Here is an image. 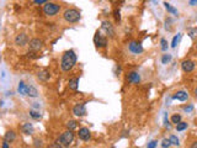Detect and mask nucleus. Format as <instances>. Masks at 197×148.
<instances>
[{
    "mask_svg": "<svg viewBox=\"0 0 197 148\" xmlns=\"http://www.w3.org/2000/svg\"><path fill=\"white\" fill-rule=\"evenodd\" d=\"M76 64V55L73 49H69V51L64 52L62 61H61V67L63 72H69L74 68V66Z\"/></svg>",
    "mask_w": 197,
    "mask_h": 148,
    "instance_id": "f257e3e1",
    "label": "nucleus"
},
{
    "mask_svg": "<svg viewBox=\"0 0 197 148\" xmlns=\"http://www.w3.org/2000/svg\"><path fill=\"white\" fill-rule=\"evenodd\" d=\"M63 19L69 24H76L81 19V15L76 9H67L63 13Z\"/></svg>",
    "mask_w": 197,
    "mask_h": 148,
    "instance_id": "f03ea898",
    "label": "nucleus"
},
{
    "mask_svg": "<svg viewBox=\"0 0 197 148\" xmlns=\"http://www.w3.org/2000/svg\"><path fill=\"white\" fill-rule=\"evenodd\" d=\"M74 141V133L73 130H67L65 132H63L59 138H58V143L61 144V147H69Z\"/></svg>",
    "mask_w": 197,
    "mask_h": 148,
    "instance_id": "7ed1b4c3",
    "label": "nucleus"
},
{
    "mask_svg": "<svg viewBox=\"0 0 197 148\" xmlns=\"http://www.w3.org/2000/svg\"><path fill=\"white\" fill-rule=\"evenodd\" d=\"M59 10H61V5H58L56 3H51V2L46 3L43 6V13L47 16H54L59 13Z\"/></svg>",
    "mask_w": 197,
    "mask_h": 148,
    "instance_id": "20e7f679",
    "label": "nucleus"
},
{
    "mask_svg": "<svg viewBox=\"0 0 197 148\" xmlns=\"http://www.w3.org/2000/svg\"><path fill=\"white\" fill-rule=\"evenodd\" d=\"M94 42H95L96 47H98V48H104V47H106V44H107V38L104 37V36L101 35L100 31H97V32L95 33Z\"/></svg>",
    "mask_w": 197,
    "mask_h": 148,
    "instance_id": "39448f33",
    "label": "nucleus"
},
{
    "mask_svg": "<svg viewBox=\"0 0 197 148\" xmlns=\"http://www.w3.org/2000/svg\"><path fill=\"white\" fill-rule=\"evenodd\" d=\"M128 49H129V52H132L133 55H140V53L144 51V49H143V46H142L139 42H136V41L129 42Z\"/></svg>",
    "mask_w": 197,
    "mask_h": 148,
    "instance_id": "423d86ee",
    "label": "nucleus"
},
{
    "mask_svg": "<svg viewBox=\"0 0 197 148\" xmlns=\"http://www.w3.org/2000/svg\"><path fill=\"white\" fill-rule=\"evenodd\" d=\"M73 114H74L76 117H83V116H85V114H86V105H85V103L76 104V105L73 108Z\"/></svg>",
    "mask_w": 197,
    "mask_h": 148,
    "instance_id": "0eeeda50",
    "label": "nucleus"
},
{
    "mask_svg": "<svg viewBox=\"0 0 197 148\" xmlns=\"http://www.w3.org/2000/svg\"><path fill=\"white\" fill-rule=\"evenodd\" d=\"M195 67H196V64H195V62L191 61V59H185V61L181 62V69H182L185 73H191V72H193Z\"/></svg>",
    "mask_w": 197,
    "mask_h": 148,
    "instance_id": "6e6552de",
    "label": "nucleus"
},
{
    "mask_svg": "<svg viewBox=\"0 0 197 148\" xmlns=\"http://www.w3.org/2000/svg\"><path fill=\"white\" fill-rule=\"evenodd\" d=\"M78 136H79V138L81 141H85L86 142V141H89L91 138V132H90V130L87 127H81V128H79Z\"/></svg>",
    "mask_w": 197,
    "mask_h": 148,
    "instance_id": "1a4fd4ad",
    "label": "nucleus"
},
{
    "mask_svg": "<svg viewBox=\"0 0 197 148\" xmlns=\"http://www.w3.org/2000/svg\"><path fill=\"white\" fill-rule=\"evenodd\" d=\"M42 46H43V42H42V40H39V38H33V40H31V41H30V44H28L30 49H31V51H33V52L39 51V49L42 48Z\"/></svg>",
    "mask_w": 197,
    "mask_h": 148,
    "instance_id": "9d476101",
    "label": "nucleus"
},
{
    "mask_svg": "<svg viewBox=\"0 0 197 148\" xmlns=\"http://www.w3.org/2000/svg\"><path fill=\"white\" fill-rule=\"evenodd\" d=\"M101 27H102V30L106 32L107 36H110V37H113V36H115V28H113V26H112L111 22H109V21H102Z\"/></svg>",
    "mask_w": 197,
    "mask_h": 148,
    "instance_id": "9b49d317",
    "label": "nucleus"
},
{
    "mask_svg": "<svg viewBox=\"0 0 197 148\" xmlns=\"http://www.w3.org/2000/svg\"><path fill=\"white\" fill-rule=\"evenodd\" d=\"M27 42H28V37H27L26 33H20V35H17V36L15 37V44H16V46L24 47V46L27 44Z\"/></svg>",
    "mask_w": 197,
    "mask_h": 148,
    "instance_id": "f8f14e48",
    "label": "nucleus"
},
{
    "mask_svg": "<svg viewBox=\"0 0 197 148\" xmlns=\"http://www.w3.org/2000/svg\"><path fill=\"white\" fill-rule=\"evenodd\" d=\"M173 99H175V100H179V101H186L187 99H188V94L185 90H179V91H176L173 95Z\"/></svg>",
    "mask_w": 197,
    "mask_h": 148,
    "instance_id": "ddd939ff",
    "label": "nucleus"
},
{
    "mask_svg": "<svg viewBox=\"0 0 197 148\" xmlns=\"http://www.w3.org/2000/svg\"><path fill=\"white\" fill-rule=\"evenodd\" d=\"M127 79H128V82H129L131 84H138V83L140 82V77H139V74H138L137 72H131V73L128 74Z\"/></svg>",
    "mask_w": 197,
    "mask_h": 148,
    "instance_id": "4468645a",
    "label": "nucleus"
},
{
    "mask_svg": "<svg viewBox=\"0 0 197 148\" xmlns=\"http://www.w3.org/2000/svg\"><path fill=\"white\" fill-rule=\"evenodd\" d=\"M27 96L30 97H37L38 96V90L33 85H27Z\"/></svg>",
    "mask_w": 197,
    "mask_h": 148,
    "instance_id": "2eb2a0df",
    "label": "nucleus"
},
{
    "mask_svg": "<svg viewBox=\"0 0 197 148\" xmlns=\"http://www.w3.org/2000/svg\"><path fill=\"white\" fill-rule=\"evenodd\" d=\"M21 130H22V132H24L25 135H32V133H33V126H32L31 123H28V122L24 123L22 127H21Z\"/></svg>",
    "mask_w": 197,
    "mask_h": 148,
    "instance_id": "dca6fc26",
    "label": "nucleus"
},
{
    "mask_svg": "<svg viewBox=\"0 0 197 148\" xmlns=\"http://www.w3.org/2000/svg\"><path fill=\"white\" fill-rule=\"evenodd\" d=\"M16 138V133L14 131H8L5 135H4V139L8 141V142H14Z\"/></svg>",
    "mask_w": 197,
    "mask_h": 148,
    "instance_id": "f3484780",
    "label": "nucleus"
},
{
    "mask_svg": "<svg viewBox=\"0 0 197 148\" xmlns=\"http://www.w3.org/2000/svg\"><path fill=\"white\" fill-rule=\"evenodd\" d=\"M17 91H19V94H21V95H26V94H27V85L25 84V82H20V83H19Z\"/></svg>",
    "mask_w": 197,
    "mask_h": 148,
    "instance_id": "a211bd4d",
    "label": "nucleus"
},
{
    "mask_svg": "<svg viewBox=\"0 0 197 148\" xmlns=\"http://www.w3.org/2000/svg\"><path fill=\"white\" fill-rule=\"evenodd\" d=\"M68 85H69V89L76 90V89H78V85H79V78H73V79H70L69 83H68Z\"/></svg>",
    "mask_w": 197,
    "mask_h": 148,
    "instance_id": "6ab92c4d",
    "label": "nucleus"
},
{
    "mask_svg": "<svg viewBox=\"0 0 197 148\" xmlns=\"http://www.w3.org/2000/svg\"><path fill=\"white\" fill-rule=\"evenodd\" d=\"M37 77H38V79H39V80L46 82V80H48V79H49V73H48L47 70H42V72H39V73L37 74Z\"/></svg>",
    "mask_w": 197,
    "mask_h": 148,
    "instance_id": "aec40b11",
    "label": "nucleus"
},
{
    "mask_svg": "<svg viewBox=\"0 0 197 148\" xmlns=\"http://www.w3.org/2000/svg\"><path fill=\"white\" fill-rule=\"evenodd\" d=\"M180 40H181V33L175 35L174 38H173V41H171V47H173V48H176L177 44H179V42H180Z\"/></svg>",
    "mask_w": 197,
    "mask_h": 148,
    "instance_id": "412c9836",
    "label": "nucleus"
},
{
    "mask_svg": "<svg viewBox=\"0 0 197 148\" xmlns=\"http://www.w3.org/2000/svg\"><path fill=\"white\" fill-rule=\"evenodd\" d=\"M187 122H184V121H180L177 125H176V131H179V132H181V131H184V130H186L187 128Z\"/></svg>",
    "mask_w": 197,
    "mask_h": 148,
    "instance_id": "4be33fe9",
    "label": "nucleus"
},
{
    "mask_svg": "<svg viewBox=\"0 0 197 148\" xmlns=\"http://www.w3.org/2000/svg\"><path fill=\"white\" fill-rule=\"evenodd\" d=\"M164 6H165V9H166L170 14H173V15H177V10H176L175 8H173L169 3H164Z\"/></svg>",
    "mask_w": 197,
    "mask_h": 148,
    "instance_id": "5701e85b",
    "label": "nucleus"
},
{
    "mask_svg": "<svg viewBox=\"0 0 197 148\" xmlns=\"http://www.w3.org/2000/svg\"><path fill=\"white\" fill-rule=\"evenodd\" d=\"M30 116L35 120H39L42 117V115L39 114V111H36V110H30Z\"/></svg>",
    "mask_w": 197,
    "mask_h": 148,
    "instance_id": "b1692460",
    "label": "nucleus"
},
{
    "mask_svg": "<svg viewBox=\"0 0 197 148\" xmlns=\"http://www.w3.org/2000/svg\"><path fill=\"white\" fill-rule=\"evenodd\" d=\"M160 48H162L163 52L168 51V41H166L165 38H162V40H160Z\"/></svg>",
    "mask_w": 197,
    "mask_h": 148,
    "instance_id": "393cba45",
    "label": "nucleus"
},
{
    "mask_svg": "<svg viewBox=\"0 0 197 148\" xmlns=\"http://www.w3.org/2000/svg\"><path fill=\"white\" fill-rule=\"evenodd\" d=\"M180 121H181V115H179V114H174V115L171 116V122H173V123L177 125Z\"/></svg>",
    "mask_w": 197,
    "mask_h": 148,
    "instance_id": "a878e982",
    "label": "nucleus"
},
{
    "mask_svg": "<svg viewBox=\"0 0 197 148\" xmlns=\"http://www.w3.org/2000/svg\"><path fill=\"white\" fill-rule=\"evenodd\" d=\"M67 128L68 130H75L76 128V121H74V120L68 121L67 122Z\"/></svg>",
    "mask_w": 197,
    "mask_h": 148,
    "instance_id": "bb28decb",
    "label": "nucleus"
},
{
    "mask_svg": "<svg viewBox=\"0 0 197 148\" xmlns=\"http://www.w3.org/2000/svg\"><path fill=\"white\" fill-rule=\"evenodd\" d=\"M163 148H169L170 146H173L171 144V142H170V139L169 138H164L163 141H162V144H160Z\"/></svg>",
    "mask_w": 197,
    "mask_h": 148,
    "instance_id": "cd10ccee",
    "label": "nucleus"
},
{
    "mask_svg": "<svg viewBox=\"0 0 197 148\" xmlns=\"http://www.w3.org/2000/svg\"><path fill=\"white\" fill-rule=\"evenodd\" d=\"M170 61H171V55H164L162 57V63L163 64H168Z\"/></svg>",
    "mask_w": 197,
    "mask_h": 148,
    "instance_id": "c85d7f7f",
    "label": "nucleus"
},
{
    "mask_svg": "<svg viewBox=\"0 0 197 148\" xmlns=\"http://www.w3.org/2000/svg\"><path fill=\"white\" fill-rule=\"evenodd\" d=\"M169 139H170V142H171L173 146H179V144H180V143H179V138H177L176 136H174V135H171V136L169 137Z\"/></svg>",
    "mask_w": 197,
    "mask_h": 148,
    "instance_id": "c756f323",
    "label": "nucleus"
},
{
    "mask_svg": "<svg viewBox=\"0 0 197 148\" xmlns=\"http://www.w3.org/2000/svg\"><path fill=\"white\" fill-rule=\"evenodd\" d=\"M188 36L192 40H195L196 36H197V28H188Z\"/></svg>",
    "mask_w": 197,
    "mask_h": 148,
    "instance_id": "7c9ffc66",
    "label": "nucleus"
},
{
    "mask_svg": "<svg viewBox=\"0 0 197 148\" xmlns=\"http://www.w3.org/2000/svg\"><path fill=\"white\" fill-rule=\"evenodd\" d=\"M48 2H51V0H33L35 4H38V5H42V4H46Z\"/></svg>",
    "mask_w": 197,
    "mask_h": 148,
    "instance_id": "2f4dec72",
    "label": "nucleus"
},
{
    "mask_svg": "<svg viewBox=\"0 0 197 148\" xmlns=\"http://www.w3.org/2000/svg\"><path fill=\"white\" fill-rule=\"evenodd\" d=\"M158 146V142L157 141H152V142H149V143H148V148H154V147H157Z\"/></svg>",
    "mask_w": 197,
    "mask_h": 148,
    "instance_id": "473e14b6",
    "label": "nucleus"
},
{
    "mask_svg": "<svg viewBox=\"0 0 197 148\" xmlns=\"http://www.w3.org/2000/svg\"><path fill=\"white\" fill-rule=\"evenodd\" d=\"M33 143H35V144H33L35 147H42V139H38V138H37V139L33 141Z\"/></svg>",
    "mask_w": 197,
    "mask_h": 148,
    "instance_id": "72a5a7b5",
    "label": "nucleus"
},
{
    "mask_svg": "<svg viewBox=\"0 0 197 148\" xmlns=\"http://www.w3.org/2000/svg\"><path fill=\"white\" fill-rule=\"evenodd\" d=\"M164 126L170 127V123H169V120H168V114H165V116H164Z\"/></svg>",
    "mask_w": 197,
    "mask_h": 148,
    "instance_id": "f704fd0d",
    "label": "nucleus"
},
{
    "mask_svg": "<svg viewBox=\"0 0 197 148\" xmlns=\"http://www.w3.org/2000/svg\"><path fill=\"white\" fill-rule=\"evenodd\" d=\"M184 110H185L186 112H191V111L193 110V105H188V106H185V108H184Z\"/></svg>",
    "mask_w": 197,
    "mask_h": 148,
    "instance_id": "c9c22d12",
    "label": "nucleus"
},
{
    "mask_svg": "<svg viewBox=\"0 0 197 148\" xmlns=\"http://www.w3.org/2000/svg\"><path fill=\"white\" fill-rule=\"evenodd\" d=\"M2 147H3V148H9V142L4 139V142H3V146H2Z\"/></svg>",
    "mask_w": 197,
    "mask_h": 148,
    "instance_id": "e433bc0d",
    "label": "nucleus"
},
{
    "mask_svg": "<svg viewBox=\"0 0 197 148\" xmlns=\"http://www.w3.org/2000/svg\"><path fill=\"white\" fill-rule=\"evenodd\" d=\"M190 5L191 6H196L197 5V0H190Z\"/></svg>",
    "mask_w": 197,
    "mask_h": 148,
    "instance_id": "4c0bfd02",
    "label": "nucleus"
},
{
    "mask_svg": "<svg viewBox=\"0 0 197 148\" xmlns=\"http://www.w3.org/2000/svg\"><path fill=\"white\" fill-rule=\"evenodd\" d=\"M191 147H193V148H195V147H197V142H195V143H193Z\"/></svg>",
    "mask_w": 197,
    "mask_h": 148,
    "instance_id": "58836bf2",
    "label": "nucleus"
},
{
    "mask_svg": "<svg viewBox=\"0 0 197 148\" xmlns=\"http://www.w3.org/2000/svg\"><path fill=\"white\" fill-rule=\"evenodd\" d=\"M195 96H196V97H197V88H196V89H195Z\"/></svg>",
    "mask_w": 197,
    "mask_h": 148,
    "instance_id": "ea45409f",
    "label": "nucleus"
}]
</instances>
